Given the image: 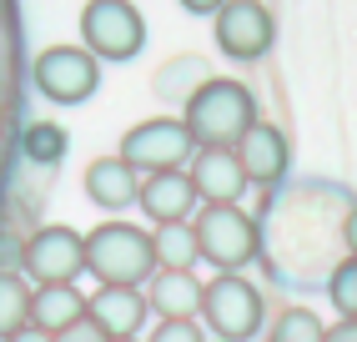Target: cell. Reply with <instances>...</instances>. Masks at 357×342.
<instances>
[{"label": "cell", "mask_w": 357, "mask_h": 342, "mask_svg": "<svg viewBox=\"0 0 357 342\" xmlns=\"http://www.w3.org/2000/svg\"><path fill=\"white\" fill-rule=\"evenodd\" d=\"M181 126L192 131L197 146H236L257 126V101L242 81H202L186 96Z\"/></svg>", "instance_id": "1"}, {"label": "cell", "mask_w": 357, "mask_h": 342, "mask_svg": "<svg viewBox=\"0 0 357 342\" xmlns=\"http://www.w3.org/2000/svg\"><path fill=\"white\" fill-rule=\"evenodd\" d=\"M151 267V232L131 222H101L96 232H86V272H96L101 287H141Z\"/></svg>", "instance_id": "2"}, {"label": "cell", "mask_w": 357, "mask_h": 342, "mask_svg": "<svg viewBox=\"0 0 357 342\" xmlns=\"http://www.w3.org/2000/svg\"><path fill=\"white\" fill-rule=\"evenodd\" d=\"M192 232H197L202 262H211L217 272H242L261 247V232L242 207H202Z\"/></svg>", "instance_id": "3"}, {"label": "cell", "mask_w": 357, "mask_h": 342, "mask_svg": "<svg viewBox=\"0 0 357 342\" xmlns=\"http://www.w3.org/2000/svg\"><path fill=\"white\" fill-rule=\"evenodd\" d=\"M81 40L96 61H131L146 45V20L131 0H86Z\"/></svg>", "instance_id": "4"}, {"label": "cell", "mask_w": 357, "mask_h": 342, "mask_svg": "<svg viewBox=\"0 0 357 342\" xmlns=\"http://www.w3.org/2000/svg\"><path fill=\"white\" fill-rule=\"evenodd\" d=\"M197 312L222 342H247L261 332V292L236 272H217V282H206Z\"/></svg>", "instance_id": "5"}, {"label": "cell", "mask_w": 357, "mask_h": 342, "mask_svg": "<svg viewBox=\"0 0 357 342\" xmlns=\"http://www.w3.org/2000/svg\"><path fill=\"white\" fill-rule=\"evenodd\" d=\"M31 81L45 101L56 106H81L96 96V81H101V66L86 45H45L31 66Z\"/></svg>", "instance_id": "6"}, {"label": "cell", "mask_w": 357, "mask_h": 342, "mask_svg": "<svg viewBox=\"0 0 357 342\" xmlns=\"http://www.w3.org/2000/svg\"><path fill=\"white\" fill-rule=\"evenodd\" d=\"M192 131L181 126V121L172 116H151L141 121V126H131L121 136V161L136 171V177H156V171H181L186 156H192Z\"/></svg>", "instance_id": "7"}, {"label": "cell", "mask_w": 357, "mask_h": 342, "mask_svg": "<svg viewBox=\"0 0 357 342\" xmlns=\"http://www.w3.org/2000/svg\"><path fill=\"white\" fill-rule=\"evenodd\" d=\"M20 262L36 277V287H76V277L86 272V237L70 227H40L26 241Z\"/></svg>", "instance_id": "8"}, {"label": "cell", "mask_w": 357, "mask_h": 342, "mask_svg": "<svg viewBox=\"0 0 357 342\" xmlns=\"http://www.w3.org/2000/svg\"><path fill=\"white\" fill-rule=\"evenodd\" d=\"M277 40V20L261 0H227L217 10V45L231 61H261Z\"/></svg>", "instance_id": "9"}, {"label": "cell", "mask_w": 357, "mask_h": 342, "mask_svg": "<svg viewBox=\"0 0 357 342\" xmlns=\"http://www.w3.org/2000/svg\"><path fill=\"white\" fill-rule=\"evenodd\" d=\"M186 177H192L197 202H206V207H236V202H242V191L252 186L231 146H202Z\"/></svg>", "instance_id": "10"}, {"label": "cell", "mask_w": 357, "mask_h": 342, "mask_svg": "<svg viewBox=\"0 0 357 342\" xmlns=\"http://www.w3.org/2000/svg\"><path fill=\"white\" fill-rule=\"evenodd\" d=\"M146 292L141 287H101L86 297V317L106 332V342H121V337H136L141 322H146Z\"/></svg>", "instance_id": "11"}, {"label": "cell", "mask_w": 357, "mask_h": 342, "mask_svg": "<svg viewBox=\"0 0 357 342\" xmlns=\"http://www.w3.org/2000/svg\"><path fill=\"white\" fill-rule=\"evenodd\" d=\"M231 151H236V161H242L247 181H257V186H277L282 177H287V136H282L277 126H267V121H257Z\"/></svg>", "instance_id": "12"}, {"label": "cell", "mask_w": 357, "mask_h": 342, "mask_svg": "<svg viewBox=\"0 0 357 342\" xmlns=\"http://www.w3.org/2000/svg\"><path fill=\"white\" fill-rule=\"evenodd\" d=\"M192 177L186 171H156V177H141V191H136V207L151 216V222H186L192 216Z\"/></svg>", "instance_id": "13"}, {"label": "cell", "mask_w": 357, "mask_h": 342, "mask_svg": "<svg viewBox=\"0 0 357 342\" xmlns=\"http://www.w3.org/2000/svg\"><path fill=\"white\" fill-rule=\"evenodd\" d=\"M136 191H141V177L121 161V156H101V161H91L86 166V197L96 202L101 211H121L136 202Z\"/></svg>", "instance_id": "14"}, {"label": "cell", "mask_w": 357, "mask_h": 342, "mask_svg": "<svg viewBox=\"0 0 357 342\" xmlns=\"http://www.w3.org/2000/svg\"><path fill=\"white\" fill-rule=\"evenodd\" d=\"M146 307L161 312V322H181L202 307V282L192 272H156L146 287Z\"/></svg>", "instance_id": "15"}, {"label": "cell", "mask_w": 357, "mask_h": 342, "mask_svg": "<svg viewBox=\"0 0 357 342\" xmlns=\"http://www.w3.org/2000/svg\"><path fill=\"white\" fill-rule=\"evenodd\" d=\"M81 317H86V297L76 287H36L31 292V327L56 337L70 322H81Z\"/></svg>", "instance_id": "16"}, {"label": "cell", "mask_w": 357, "mask_h": 342, "mask_svg": "<svg viewBox=\"0 0 357 342\" xmlns=\"http://www.w3.org/2000/svg\"><path fill=\"white\" fill-rule=\"evenodd\" d=\"M151 257L161 272H192V262H202L192 222H161L151 232Z\"/></svg>", "instance_id": "17"}, {"label": "cell", "mask_w": 357, "mask_h": 342, "mask_svg": "<svg viewBox=\"0 0 357 342\" xmlns=\"http://www.w3.org/2000/svg\"><path fill=\"white\" fill-rule=\"evenodd\" d=\"M31 327V287L15 272H0V342Z\"/></svg>", "instance_id": "18"}, {"label": "cell", "mask_w": 357, "mask_h": 342, "mask_svg": "<svg viewBox=\"0 0 357 342\" xmlns=\"http://www.w3.org/2000/svg\"><path fill=\"white\" fill-rule=\"evenodd\" d=\"M322 322H317V312H307V307H287L272 322V337L267 342H322Z\"/></svg>", "instance_id": "19"}, {"label": "cell", "mask_w": 357, "mask_h": 342, "mask_svg": "<svg viewBox=\"0 0 357 342\" xmlns=\"http://www.w3.org/2000/svg\"><path fill=\"white\" fill-rule=\"evenodd\" d=\"M26 156H31L36 166H56V161L66 156V131L51 126V121H36V126L26 131Z\"/></svg>", "instance_id": "20"}, {"label": "cell", "mask_w": 357, "mask_h": 342, "mask_svg": "<svg viewBox=\"0 0 357 342\" xmlns=\"http://www.w3.org/2000/svg\"><path fill=\"white\" fill-rule=\"evenodd\" d=\"M327 297L337 307V317H357V257H342L327 277Z\"/></svg>", "instance_id": "21"}, {"label": "cell", "mask_w": 357, "mask_h": 342, "mask_svg": "<svg viewBox=\"0 0 357 342\" xmlns=\"http://www.w3.org/2000/svg\"><path fill=\"white\" fill-rule=\"evenodd\" d=\"M146 342H202V332H197L192 317H181V322H161Z\"/></svg>", "instance_id": "22"}, {"label": "cell", "mask_w": 357, "mask_h": 342, "mask_svg": "<svg viewBox=\"0 0 357 342\" xmlns=\"http://www.w3.org/2000/svg\"><path fill=\"white\" fill-rule=\"evenodd\" d=\"M56 342H106V332L91 322V317H81V322H70L66 332H56Z\"/></svg>", "instance_id": "23"}, {"label": "cell", "mask_w": 357, "mask_h": 342, "mask_svg": "<svg viewBox=\"0 0 357 342\" xmlns=\"http://www.w3.org/2000/svg\"><path fill=\"white\" fill-rule=\"evenodd\" d=\"M322 342H357V317H337V327H327Z\"/></svg>", "instance_id": "24"}, {"label": "cell", "mask_w": 357, "mask_h": 342, "mask_svg": "<svg viewBox=\"0 0 357 342\" xmlns=\"http://www.w3.org/2000/svg\"><path fill=\"white\" fill-rule=\"evenodd\" d=\"M342 241H347V252L357 257V207H352V211L342 216Z\"/></svg>", "instance_id": "25"}, {"label": "cell", "mask_w": 357, "mask_h": 342, "mask_svg": "<svg viewBox=\"0 0 357 342\" xmlns=\"http://www.w3.org/2000/svg\"><path fill=\"white\" fill-rule=\"evenodd\" d=\"M181 6L192 10V15H217V10L227 6V0H181Z\"/></svg>", "instance_id": "26"}, {"label": "cell", "mask_w": 357, "mask_h": 342, "mask_svg": "<svg viewBox=\"0 0 357 342\" xmlns=\"http://www.w3.org/2000/svg\"><path fill=\"white\" fill-rule=\"evenodd\" d=\"M6 342H56L51 332H40V327H20L15 337H6Z\"/></svg>", "instance_id": "27"}, {"label": "cell", "mask_w": 357, "mask_h": 342, "mask_svg": "<svg viewBox=\"0 0 357 342\" xmlns=\"http://www.w3.org/2000/svg\"><path fill=\"white\" fill-rule=\"evenodd\" d=\"M121 342H136V337H121Z\"/></svg>", "instance_id": "28"}]
</instances>
